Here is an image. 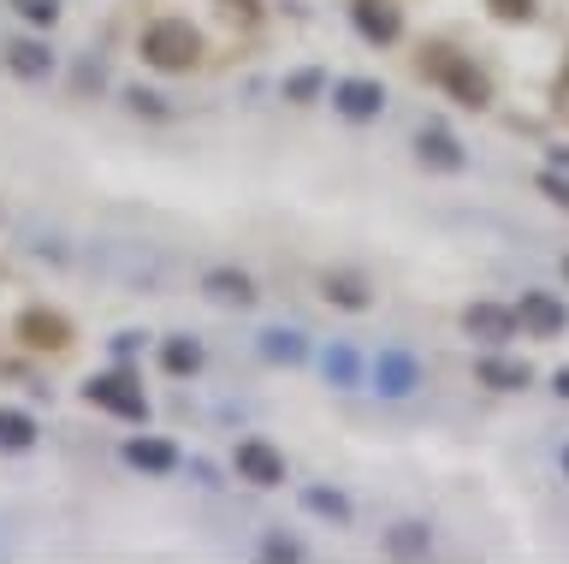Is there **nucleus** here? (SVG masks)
<instances>
[{
	"label": "nucleus",
	"mask_w": 569,
	"mask_h": 564,
	"mask_svg": "<svg viewBox=\"0 0 569 564\" xmlns=\"http://www.w3.org/2000/svg\"><path fill=\"white\" fill-rule=\"evenodd\" d=\"M309 511H320V517H332V523H350V505L338 499V493H327V487L309 493Z\"/></svg>",
	"instance_id": "19"
},
{
	"label": "nucleus",
	"mask_w": 569,
	"mask_h": 564,
	"mask_svg": "<svg viewBox=\"0 0 569 564\" xmlns=\"http://www.w3.org/2000/svg\"><path fill=\"white\" fill-rule=\"evenodd\" d=\"M516 327L533 333V339H558V333L569 327V309L551 291H522V304H516Z\"/></svg>",
	"instance_id": "5"
},
{
	"label": "nucleus",
	"mask_w": 569,
	"mask_h": 564,
	"mask_svg": "<svg viewBox=\"0 0 569 564\" xmlns=\"http://www.w3.org/2000/svg\"><path fill=\"white\" fill-rule=\"evenodd\" d=\"M267 350H273V357H302L297 333H267Z\"/></svg>",
	"instance_id": "22"
},
{
	"label": "nucleus",
	"mask_w": 569,
	"mask_h": 564,
	"mask_svg": "<svg viewBox=\"0 0 569 564\" xmlns=\"http://www.w3.org/2000/svg\"><path fill=\"white\" fill-rule=\"evenodd\" d=\"M492 7V19H505V24H528L533 19V0H487Z\"/></svg>",
	"instance_id": "20"
},
{
	"label": "nucleus",
	"mask_w": 569,
	"mask_h": 564,
	"mask_svg": "<svg viewBox=\"0 0 569 564\" xmlns=\"http://www.w3.org/2000/svg\"><path fill=\"white\" fill-rule=\"evenodd\" d=\"M83 398L96 404V410L124 416V422H142V416H149V398H142V386L124 375V368H113V375H96V380L83 386Z\"/></svg>",
	"instance_id": "3"
},
{
	"label": "nucleus",
	"mask_w": 569,
	"mask_h": 564,
	"mask_svg": "<svg viewBox=\"0 0 569 564\" xmlns=\"http://www.w3.org/2000/svg\"><path fill=\"white\" fill-rule=\"evenodd\" d=\"M380 108H386V90H380V83H368V78L338 83V113H345V119H373Z\"/></svg>",
	"instance_id": "8"
},
{
	"label": "nucleus",
	"mask_w": 569,
	"mask_h": 564,
	"mask_svg": "<svg viewBox=\"0 0 569 564\" xmlns=\"http://www.w3.org/2000/svg\"><path fill=\"white\" fill-rule=\"evenodd\" d=\"M563 475H569V446H563Z\"/></svg>",
	"instance_id": "25"
},
{
	"label": "nucleus",
	"mask_w": 569,
	"mask_h": 564,
	"mask_svg": "<svg viewBox=\"0 0 569 564\" xmlns=\"http://www.w3.org/2000/svg\"><path fill=\"white\" fill-rule=\"evenodd\" d=\"M202 286H208V297H220V304H249V297H256L249 274H231V268H213Z\"/></svg>",
	"instance_id": "14"
},
{
	"label": "nucleus",
	"mask_w": 569,
	"mask_h": 564,
	"mask_svg": "<svg viewBox=\"0 0 569 564\" xmlns=\"http://www.w3.org/2000/svg\"><path fill=\"white\" fill-rule=\"evenodd\" d=\"M462 327H469L475 339L498 345V339H510V333H516V309H498V304H469V309H462Z\"/></svg>",
	"instance_id": "7"
},
{
	"label": "nucleus",
	"mask_w": 569,
	"mask_h": 564,
	"mask_svg": "<svg viewBox=\"0 0 569 564\" xmlns=\"http://www.w3.org/2000/svg\"><path fill=\"white\" fill-rule=\"evenodd\" d=\"M160 363H167V375H196V368H202V345L178 333V339L160 345Z\"/></svg>",
	"instance_id": "16"
},
{
	"label": "nucleus",
	"mask_w": 569,
	"mask_h": 564,
	"mask_svg": "<svg viewBox=\"0 0 569 564\" xmlns=\"http://www.w3.org/2000/svg\"><path fill=\"white\" fill-rule=\"evenodd\" d=\"M356 24H362L368 42H391V37H398V12H391L386 0H356Z\"/></svg>",
	"instance_id": "11"
},
{
	"label": "nucleus",
	"mask_w": 569,
	"mask_h": 564,
	"mask_svg": "<svg viewBox=\"0 0 569 564\" xmlns=\"http://www.w3.org/2000/svg\"><path fill=\"white\" fill-rule=\"evenodd\" d=\"M416 149H421V161H427V167H439V172H457V167H462V149H457L445 131H421V144H416Z\"/></svg>",
	"instance_id": "15"
},
{
	"label": "nucleus",
	"mask_w": 569,
	"mask_h": 564,
	"mask_svg": "<svg viewBox=\"0 0 569 564\" xmlns=\"http://www.w3.org/2000/svg\"><path fill=\"white\" fill-rule=\"evenodd\" d=\"M427 546H433V535H427L421 523H398V528L386 535V553H391V558H421Z\"/></svg>",
	"instance_id": "17"
},
{
	"label": "nucleus",
	"mask_w": 569,
	"mask_h": 564,
	"mask_svg": "<svg viewBox=\"0 0 569 564\" xmlns=\"http://www.w3.org/2000/svg\"><path fill=\"white\" fill-rule=\"evenodd\" d=\"M540 190H546L558 208H569V179H558V172H540Z\"/></svg>",
	"instance_id": "23"
},
{
	"label": "nucleus",
	"mask_w": 569,
	"mask_h": 564,
	"mask_svg": "<svg viewBox=\"0 0 569 564\" xmlns=\"http://www.w3.org/2000/svg\"><path fill=\"white\" fill-rule=\"evenodd\" d=\"M12 7L24 12L30 24H53V19H60V7H53V0H12Z\"/></svg>",
	"instance_id": "21"
},
{
	"label": "nucleus",
	"mask_w": 569,
	"mask_h": 564,
	"mask_svg": "<svg viewBox=\"0 0 569 564\" xmlns=\"http://www.w3.org/2000/svg\"><path fill=\"white\" fill-rule=\"evenodd\" d=\"M202 55H208V37L190 19H178V12L142 24V60H149L154 72H196Z\"/></svg>",
	"instance_id": "1"
},
{
	"label": "nucleus",
	"mask_w": 569,
	"mask_h": 564,
	"mask_svg": "<svg viewBox=\"0 0 569 564\" xmlns=\"http://www.w3.org/2000/svg\"><path fill=\"white\" fill-rule=\"evenodd\" d=\"M267 558H297V541H279L273 535V541H267Z\"/></svg>",
	"instance_id": "24"
},
{
	"label": "nucleus",
	"mask_w": 569,
	"mask_h": 564,
	"mask_svg": "<svg viewBox=\"0 0 569 564\" xmlns=\"http://www.w3.org/2000/svg\"><path fill=\"white\" fill-rule=\"evenodd\" d=\"M480 386H492V393H522L528 386V363H510V357H487L475 368Z\"/></svg>",
	"instance_id": "9"
},
{
	"label": "nucleus",
	"mask_w": 569,
	"mask_h": 564,
	"mask_svg": "<svg viewBox=\"0 0 569 564\" xmlns=\"http://www.w3.org/2000/svg\"><path fill=\"white\" fill-rule=\"evenodd\" d=\"M231 464L249 487H279L284 482V457L267 446V439H238V452H231Z\"/></svg>",
	"instance_id": "6"
},
{
	"label": "nucleus",
	"mask_w": 569,
	"mask_h": 564,
	"mask_svg": "<svg viewBox=\"0 0 569 564\" xmlns=\"http://www.w3.org/2000/svg\"><path fill=\"white\" fill-rule=\"evenodd\" d=\"M36 446V422L12 404H0V452H30Z\"/></svg>",
	"instance_id": "12"
},
{
	"label": "nucleus",
	"mask_w": 569,
	"mask_h": 564,
	"mask_svg": "<svg viewBox=\"0 0 569 564\" xmlns=\"http://www.w3.org/2000/svg\"><path fill=\"white\" fill-rule=\"evenodd\" d=\"M416 66H421V78H433L439 90H451L462 108H492V78L480 72L469 55H457V48H445V42H427Z\"/></svg>",
	"instance_id": "2"
},
{
	"label": "nucleus",
	"mask_w": 569,
	"mask_h": 564,
	"mask_svg": "<svg viewBox=\"0 0 569 564\" xmlns=\"http://www.w3.org/2000/svg\"><path fill=\"white\" fill-rule=\"evenodd\" d=\"M124 464H137V469H149V475H167L172 464H178V452L167 446V439H131V446H124Z\"/></svg>",
	"instance_id": "10"
},
{
	"label": "nucleus",
	"mask_w": 569,
	"mask_h": 564,
	"mask_svg": "<svg viewBox=\"0 0 569 564\" xmlns=\"http://www.w3.org/2000/svg\"><path fill=\"white\" fill-rule=\"evenodd\" d=\"M12 333H18V345H24V350H66L71 345V321L60 309H24L12 321Z\"/></svg>",
	"instance_id": "4"
},
{
	"label": "nucleus",
	"mask_w": 569,
	"mask_h": 564,
	"mask_svg": "<svg viewBox=\"0 0 569 564\" xmlns=\"http://www.w3.org/2000/svg\"><path fill=\"white\" fill-rule=\"evenodd\" d=\"M327 297L338 309H368V286L356 274H327Z\"/></svg>",
	"instance_id": "18"
},
{
	"label": "nucleus",
	"mask_w": 569,
	"mask_h": 564,
	"mask_svg": "<svg viewBox=\"0 0 569 564\" xmlns=\"http://www.w3.org/2000/svg\"><path fill=\"white\" fill-rule=\"evenodd\" d=\"M7 66H12L18 78H48L53 72V55H48L42 42H12L7 48Z\"/></svg>",
	"instance_id": "13"
},
{
	"label": "nucleus",
	"mask_w": 569,
	"mask_h": 564,
	"mask_svg": "<svg viewBox=\"0 0 569 564\" xmlns=\"http://www.w3.org/2000/svg\"><path fill=\"white\" fill-rule=\"evenodd\" d=\"M563 274H569V256H563Z\"/></svg>",
	"instance_id": "26"
}]
</instances>
